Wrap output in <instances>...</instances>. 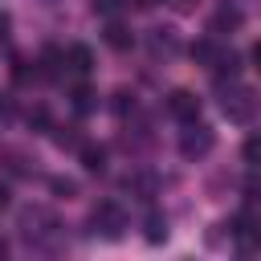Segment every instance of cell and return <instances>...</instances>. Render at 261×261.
<instances>
[{"mask_svg": "<svg viewBox=\"0 0 261 261\" xmlns=\"http://www.w3.org/2000/svg\"><path fill=\"white\" fill-rule=\"evenodd\" d=\"M8 29H12V20H8V12L0 8V37H8Z\"/></svg>", "mask_w": 261, "mask_h": 261, "instance_id": "obj_20", "label": "cell"}, {"mask_svg": "<svg viewBox=\"0 0 261 261\" xmlns=\"http://www.w3.org/2000/svg\"><path fill=\"white\" fill-rule=\"evenodd\" d=\"M90 220H94V232H102V237H122V228H126V216H122V208L114 204V200H102L94 212H90Z\"/></svg>", "mask_w": 261, "mask_h": 261, "instance_id": "obj_1", "label": "cell"}, {"mask_svg": "<svg viewBox=\"0 0 261 261\" xmlns=\"http://www.w3.org/2000/svg\"><path fill=\"white\" fill-rule=\"evenodd\" d=\"M147 241H151V245L167 241V220H163V216H151V220H147Z\"/></svg>", "mask_w": 261, "mask_h": 261, "instance_id": "obj_11", "label": "cell"}, {"mask_svg": "<svg viewBox=\"0 0 261 261\" xmlns=\"http://www.w3.org/2000/svg\"><path fill=\"white\" fill-rule=\"evenodd\" d=\"M94 98H98V94H94L90 86H77V90H73V106H77L82 114H86V110H94Z\"/></svg>", "mask_w": 261, "mask_h": 261, "instance_id": "obj_12", "label": "cell"}, {"mask_svg": "<svg viewBox=\"0 0 261 261\" xmlns=\"http://www.w3.org/2000/svg\"><path fill=\"white\" fill-rule=\"evenodd\" d=\"M29 126H37V130H49V110H45V106L29 110Z\"/></svg>", "mask_w": 261, "mask_h": 261, "instance_id": "obj_16", "label": "cell"}, {"mask_svg": "<svg viewBox=\"0 0 261 261\" xmlns=\"http://www.w3.org/2000/svg\"><path fill=\"white\" fill-rule=\"evenodd\" d=\"M167 110H171L179 122H192V118H200V98H196L192 90H175V94L167 98Z\"/></svg>", "mask_w": 261, "mask_h": 261, "instance_id": "obj_4", "label": "cell"}, {"mask_svg": "<svg viewBox=\"0 0 261 261\" xmlns=\"http://www.w3.org/2000/svg\"><path fill=\"white\" fill-rule=\"evenodd\" d=\"M196 61H204V65H212V57H216V45L212 41H192V49H188Z\"/></svg>", "mask_w": 261, "mask_h": 261, "instance_id": "obj_9", "label": "cell"}, {"mask_svg": "<svg viewBox=\"0 0 261 261\" xmlns=\"http://www.w3.org/2000/svg\"><path fill=\"white\" fill-rule=\"evenodd\" d=\"M8 204V184H0V208Z\"/></svg>", "mask_w": 261, "mask_h": 261, "instance_id": "obj_23", "label": "cell"}, {"mask_svg": "<svg viewBox=\"0 0 261 261\" xmlns=\"http://www.w3.org/2000/svg\"><path fill=\"white\" fill-rule=\"evenodd\" d=\"M106 45H110V49H130V45H135V37H130V29H126V24L110 20V24H106Z\"/></svg>", "mask_w": 261, "mask_h": 261, "instance_id": "obj_7", "label": "cell"}, {"mask_svg": "<svg viewBox=\"0 0 261 261\" xmlns=\"http://www.w3.org/2000/svg\"><path fill=\"white\" fill-rule=\"evenodd\" d=\"M253 110H257V98H253V90H245V86H232V94H224V114H228L232 122H249V118H253Z\"/></svg>", "mask_w": 261, "mask_h": 261, "instance_id": "obj_3", "label": "cell"}, {"mask_svg": "<svg viewBox=\"0 0 261 261\" xmlns=\"http://www.w3.org/2000/svg\"><path fill=\"white\" fill-rule=\"evenodd\" d=\"M212 143H216V135H212V126H204V122H188V130H184V139H179V151L188 155V159H200V155H208L212 151Z\"/></svg>", "mask_w": 261, "mask_h": 261, "instance_id": "obj_2", "label": "cell"}, {"mask_svg": "<svg viewBox=\"0 0 261 261\" xmlns=\"http://www.w3.org/2000/svg\"><path fill=\"white\" fill-rule=\"evenodd\" d=\"M53 143L61 151H69V147H82V135H77V126H53Z\"/></svg>", "mask_w": 261, "mask_h": 261, "instance_id": "obj_8", "label": "cell"}, {"mask_svg": "<svg viewBox=\"0 0 261 261\" xmlns=\"http://www.w3.org/2000/svg\"><path fill=\"white\" fill-rule=\"evenodd\" d=\"M65 61H69V69H73V73H90V69H94V53H90L86 45H69Z\"/></svg>", "mask_w": 261, "mask_h": 261, "instance_id": "obj_5", "label": "cell"}, {"mask_svg": "<svg viewBox=\"0 0 261 261\" xmlns=\"http://www.w3.org/2000/svg\"><path fill=\"white\" fill-rule=\"evenodd\" d=\"M33 73H37V69H29V61H24V57H16V61H12V77H16L20 86H29V82H33Z\"/></svg>", "mask_w": 261, "mask_h": 261, "instance_id": "obj_15", "label": "cell"}, {"mask_svg": "<svg viewBox=\"0 0 261 261\" xmlns=\"http://www.w3.org/2000/svg\"><path fill=\"white\" fill-rule=\"evenodd\" d=\"M118 4H122V0H94V12H102V16H114V12H118Z\"/></svg>", "mask_w": 261, "mask_h": 261, "instance_id": "obj_18", "label": "cell"}, {"mask_svg": "<svg viewBox=\"0 0 261 261\" xmlns=\"http://www.w3.org/2000/svg\"><path fill=\"white\" fill-rule=\"evenodd\" d=\"M192 4H196V0H175V8H179V12H188Z\"/></svg>", "mask_w": 261, "mask_h": 261, "instance_id": "obj_22", "label": "cell"}, {"mask_svg": "<svg viewBox=\"0 0 261 261\" xmlns=\"http://www.w3.org/2000/svg\"><path fill=\"white\" fill-rule=\"evenodd\" d=\"M41 73H45V77H57V73H61V53H57V49H45V57H41Z\"/></svg>", "mask_w": 261, "mask_h": 261, "instance_id": "obj_10", "label": "cell"}, {"mask_svg": "<svg viewBox=\"0 0 261 261\" xmlns=\"http://www.w3.org/2000/svg\"><path fill=\"white\" fill-rule=\"evenodd\" d=\"M130 106H135V102H130V94H126V90H118V94H114V110H118V114H126Z\"/></svg>", "mask_w": 261, "mask_h": 261, "instance_id": "obj_19", "label": "cell"}, {"mask_svg": "<svg viewBox=\"0 0 261 261\" xmlns=\"http://www.w3.org/2000/svg\"><path fill=\"white\" fill-rule=\"evenodd\" d=\"M224 24H228V29H237V24H241V12H237V8H220V12H216V20H212V29H224Z\"/></svg>", "mask_w": 261, "mask_h": 261, "instance_id": "obj_14", "label": "cell"}, {"mask_svg": "<svg viewBox=\"0 0 261 261\" xmlns=\"http://www.w3.org/2000/svg\"><path fill=\"white\" fill-rule=\"evenodd\" d=\"M77 155H82V167H86V171H102V167H106V151H102L98 143H82Z\"/></svg>", "mask_w": 261, "mask_h": 261, "instance_id": "obj_6", "label": "cell"}, {"mask_svg": "<svg viewBox=\"0 0 261 261\" xmlns=\"http://www.w3.org/2000/svg\"><path fill=\"white\" fill-rule=\"evenodd\" d=\"M53 192H57V196H65V200H69V196H73V192H77V184H73V179H53Z\"/></svg>", "mask_w": 261, "mask_h": 261, "instance_id": "obj_17", "label": "cell"}, {"mask_svg": "<svg viewBox=\"0 0 261 261\" xmlns=\"http://www.w3.org/2000/svg\"><path fill=\"white\" fill-rule=\"evenodd\" d=\"M241 155H245V163H261V135H249L245 147H241Z\"/></svg>", "mask_w": 261, "mask_h": 261, "instance_id": "obj_13", "label": "cell"}, {"mask_svg": "<svg viewBox=\"0 0 261 261\" xmlns=\"http://www.w3.org/2000/svg\"><path fill=\"white\" fill-rule=\"evenodd\" d=\"M4 253H8V245H4V241H0V257H4Z\"/></svg>", "mask_w": 261, "mask_h": 261, "instance_id": "obj_24", "label": "cell"}, {"mask_svg": "<svg viewBox=\"0 0 261 261\" xmlns=\"http://www.w3.org/2000/svg\"><path fill=\"white\" fill-rule=\"evenodd\" d=\"M253 69H257V73H261V41H257V45H253Z\"/></svg>", "mask_w": 261, "mask_h": 261, "instance_id": "obj_21", "label": "cell"}]
</instances>
